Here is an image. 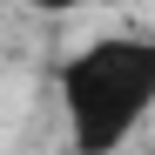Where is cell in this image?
I'll use <instances>...</instances> for the list:
<instances>
[{
  "label": "cell",
  "instance_id": "6da1fadb",
  "mask_svg": "<svg viewBox=\"0 0 155 155\" xmlns=\"http://www.w3.org/2000/svg\"><path fill=\"white\" fill-rule=\"evenodd\" d=\"M155 88V54L142 47H108L74 74V108H94V101H115V108H142V94Z\"/></svg>",
  "mask_w": 155,
  "mask_h": 155
}]
</instances>
